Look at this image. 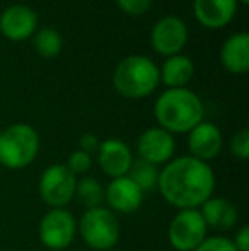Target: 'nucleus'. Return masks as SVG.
I'll list each match as a JSON object with an SVG mask.
<instances>
[{
    "instance_id": "1",
    "label": "nucleus",
    "mask_w": 249,
    "mask_h": 251,
    "mask_svg": "<svg viewBox=\"0 0 249 251\" xmlns=\"http://www.w3.org/2000/svg\"><path fill=\"white\" fill-rule=\"evenodd\" d=\"M160 197L178 210L200 208L215 192V173L208 162L191 155L173 157L159 173Z\"/></svg>"
},
{
    "instance_id": "2",
    "label": "nucleus",
    "mask_w": 249,
    "mask_h": 251,
    "mask_svg": "<svg viewBox=\"0 0 249 251\" xmlns=\"http://www.w3.org/2000/svg\"><path fill=\"white\" fill-rule=\"evenodd\" d=\"M154 116L160 128L169 133H188L205 116L203 101L188 87L166 89L154 104Z\"/></svg>"
},
{
    "instance_id": "3",
    "label": "nucleus",
    "mask_w": 249,
    "mask_h": 251,
    "mask_svg": "<svg viewBox=\"0 0 249 251\" xmlns=\"http://www.w3.org/2000/svg\"><path fill=\"white\" fill-rule=\"evenodd\" d=\"M159 84V67L145 55H128L114 67L113 86L126 100L149 98Z\"/></svg>"
},
{
    "instance_id": "4",
    "label": "nucleus",
    "mask_w": 249,
    "mask_h": 251,
    "mask_svg": "<svg viewBox=\"0 0 249 251\" xmlns=\"http://www.w3.org/2000/svg\"><path fill=\"white\" fill-rule=\"evenodd\" d=\"M40 152V135L29 123H14L0 130V166L19 171L33 164Z\"/></svg>"
},
{
    "instance_id": "5",
    "label": "nucleus",
    "mask_w": 249,
    "mask_h": 251,
    "mask_svg": "<svg viewBox=\"0 0 249 251\" xmlns=\"http://www.w3.org/2000/svg\"><path fill=\"white\" fill-rule=\"evenodd\" d=\"M77 232L91 250L108 251L114 250L118 245L121 229L116 214L101 205L84 212L82 217L77 221Z\"/></svg>"
},
{
    "instance_id": "6",
    "label": "nucleus",
    "mask_w": 249,
    "mask_h": 251,
    "mask_svg": "<svg viewBox=\"0 0 249 251\" xmlns=\"http://www.w3.org/2000/svg\"><path fill=\"white\" fill-rule=\"evenodd\" d=\"M208 236V227L198 208L178 210L167 227L169 245L176 251H195Z\"/></svg>"
},
{
    "instance_id": "7",
    "label": "nucleus",
    "mask_w": 249,
    "mask_h": 251,
    "mask_svg": "<svg viewBox=\"0 0 249 251\" xmlns=\"http://www.w3.org/2000/svg\"><path fill=\"white\" fill-rule=\"evenodd\" d=\"M77 176L65 164H51L41 173L38 192L48 207L65 208L75 197Z\"/></svg>"
},
{
    "instance_id": "8",
    "label": "nucleus",
    "mask_w": 249,
    "mask_h": 251,
    "mask_svg": "<svg viewBox=\"0 0 249 251\" xmlns=\"http://www.w3.org/2000/svg\"><path fill=\"white\" fill-rule=\"evenodd\" d=\"M77 234V219L67 208H50L41 217L38 238L48 250L60 251L68 248Z\"/></svg>"
},
{
    "instance_id": "9",
    "label": "nucleus",
    "mask_w": 249,
    "mask_h": 251,
    "mask_svg": "<svg viewBox=\"0 0 249 251\" xmlns=\"http://www.w3.org/2000/svg\"><path fill=\"white\" fill-rule=\"evenodd\" d=\"M188 26L178 16H164L154 24L150 31V45L154 51L162 56L180 55L188 43Z\"/></svg>"
},
{
    "instance_id": "10",
    "label": "nucleus",
    "mask_w": 249,
    "mask_h": 251,
    "mask_svg": "<svg viewBox=\"0 0 249 251\" xmlns=\"http://www.w3.org/2000/svg\"><path fill=\"white\" fill-rule=\"evenodd\" d=\"M176 152V140L174 135L167 130L157 126L143 130L136 140V154L138 159L150 162L154 166H164L174 157Z\"/></svg>"
},
{
    "instance_id": "11",
    "label": "nucleus",
    "mask_w": 249,
    "mask_h": 251,
    "mask_svg": "<svg viewBox=\"0 0 249 251\" xmlns=\"http://www.w3.org/2000/svg\"><path fill=\"white\" fill-rule=\"evenodd\" d=\"M38 31V14L24 3H14L0 14V33L14 43H23Z\"/></svg>"
},
{
    "instance_id": "12",
    "label": "nucleus",
    "mask_w": 249,
    "mask_h": 251,
    "mask_svg": "<svg viewBox=\"0 0 249 251\" xmlns=\"http://www.w3.org/2000/svg\"><path fill=\"white\" fill-rule=\"evenodd\" d=\"M224 135L222 130L212 122H200L195 128L188 132V151L189 155L208 162L222 152Z\"/></svg>"
},
{
    "instance_id": "13",
    "label": "nucleus",
    "mask_w": 249,
    "mask_h": 251,
    "mask_svg": "<svg viewBox=\"0 0 249 251\" xmlns=\"http://www.w3.org/2000/svg\"><path fill=\"white\" fill-rule=\"evenodd\" d=\"M104 201L114 214H133L143 203V192L128 176H120L104 188Z\"/></svg>"
},
{
    "instance_id": "14",
    "label": "nucleus",
    "mask_w": 249,
    "mask_h": 251,
    "mask_svg": "<svg viewBox=\"0 0 249 251\" xmlns=\"http://www.w3.org/2000/svg\"><path fill=\"white\" fill-rule=\"evenodd\" d=\"M96 155L101 171L106 176H110L111 179L128 175L133 159H135L132 154V149L121 139L103 140L99 144Z\"/></svg>"
},
{
    "instance_id": "15",
    "label": "nucleus",
    "mask_w": 249,
    "mask_h": 251,
    "mask_svg": "<svg viewBox=\"0 0 249 251\" xmlns=\"http://www.w3.org/2000/svg\"><path fill=\"white\" fill-rule=\"evenodd\" d=\"M237 0H193L195 19L206 29H222L236 17Z\"/></svg>"
},
{
    "instance_id": "16",
    "label": "nucleus",
    "mask_w": 249,
    "mask_h": 251,
    "mask_svg": "<svg viewBox=\"0 0 249 251\" xmlns=\"http://www.w3.org/2000/svg\"><path fill=\"white\" fill-rule=\"evenodd\" d=\"M219 58L227 72L244 75L249 70V34L246 31L230 34L220 48Z\"/></svg>"
},
{
    "instance_id": "17",
    "label": "nucleus",
    "mask_w": 249,
    "mask_h": 251,
    "mask_svg": "<svg viewBox=\"0 0 249 251\" xmlns=\"http://www.w3.org/2000/svg\"><path fill=\"white\" fill-rule=\"evenodd\" d=\"M198 210L206 227L215 229V231H229L239 221L237 207L224 197H210Z\"/></svg>"
},
{
    "instance_id": "18",
    "label": "nucleus",
    "mask_w": 249,
    "mask_h": 251,
    "mask_svg": "<svg viewBox=\"0 0 249 251\" xmlns=\"http://www.w3.org/2000/svg\"><path fill=\"white\" fill-rule=\"evenodd\" d=\"M193 77H195V62L183 53L167 56L162 67H159L160 84H164L167 89L188 87Z\"/></svg>"
},
{
    "instance_id": "19",
    "label": "nucleus",
    "mask_w": 249,
    "mask_h": 251,
    "mask_svg": "<svg viewBox=\"0 0 249 251\" xmlns=\"http://www.w3.org/2000/svg\"><path fill=\"white\" fill-rule=\"evenodd\" d=\"M73 199H77V201L86 210L87 208L101 207L104 201V186L94 176H82L80 179H77L75 197Z\"/></svg>"
},
{
    "instance_id": "20",
    "label": "nucleus",
    "mask_w": 249,
    "mask_h": 251,
    "mask_svg": "<svg viewBox=\"0 0 249 251\" xmlns=\"http://www.w3.org/2000/svg\"><path fill=\"white\" fill-rule=\"evenodd\" d=\"M33 47L41 58H55L63 50V38L55 27H40L33 34Z\"/></svg>"
},
{
    "instance_id": "21",
    "label": "nucleus",
    "mask_w": 249,
    "mask_h": 251,
    "mask_svg": "<svg viewBox=\"0 0 249 251\" xmlns=\"http://www.w3.org/2000/svg\"><path fill=\"white\" fill-rule=\"evenodd\" d=\"M159 173H160V169L157 168V166L142 161V159H133L132 168H130V171L126 176H128V178L142 190L143 195H145V193L157 190Z\"/></svg>"
},
{
    "instance_id": "22",
    "label": "nucleus",
    "mask_w": 249,
    "mask_h": 251,
    "mask_svg": "<svg viewBox=\"0 0 249 251\" xmlns=\"http://www.w3.org/2000/svg\"><path fill=\"white\" fill-rule=\"evenodd\" d=\"M229 149H230V154L236 159L246 161L249 157V130L248 128L237 130V132L230 137Z\"/></svg>"
},
{
    "instance_id": "23",
    "label": "nucleus",
    "mask_w": 249,
    "mask_h": 251,
    "mask_svg": "<svg viewBox=\"0 0 249 251\" xmlns=\"http://www.w3.org/2000/svg\"><path fill=\"white\" fill-rule=\"evenodd\" d=\"M65 166L75 176L86 175V173L91 171V168H92V155L87 154V152H84V151H80V149H77L68 155Z\"/></svg>"
},
{
    "instance_id": "24",
    "label": "nucleus",
    "mask_w": 249,
    "mask_h": 251,
    "mask_svg": "<svg viewBox=\"0 0 249 251\" xmlns=\"http://www.w3.org/2000/svg\"><path fill=\"white\" fill-rule=\"evenodd\" d=\"M152 2L154 0H116V5L126 16L138 17L149 12L150 7H152Z\"/></svg>"
},
{
    "instance_id": "25",
    "label": "nucleus",
    "mask_w": 249,
    "mask_h": 251,
    "mask_svg": "<svg viewBox=\"0 0 249 251\" xmlns=\"http://www.w3.org/2000/svg\"><path fill=\"white\" fill-rule=\"evenodd\" d=\"M195 251H237L232 239L226 236H206Z\"/></svg>"
},
{
    "instance_id": "26",
    "label": "nucleus",
    "mask_w": 249,
    "mask_h": 251,
    "mask_svg": "<svg viewBox=\"0 0 249 251\" xmlns=\"http://www.w3.org/2000/svg\"><path fill=\"white\" fill-rule=\"evenodd\" d=\"M99 139H97L94 133H84L79 139V149L87 152V154H96L97 149H99Z\"/></svg>"
},
{
    "instance_id": "27",
    "label": "nucleus",
    "mask_w": 249,
    "mask_h": 251,
    "mask_svg": "<svg viewBox=\"0 0 249 251\" xmlns=\"http://www.w3.org/2000/svg\"><path fill=\"white\" fill-rule=\"evenodd\" d=\"M234 246L237 251H249V227L248 226H241L236 232V238L232 239Z\"/></svg>"
},
{
    "instance_id": "28",
    "label": "nucleus",
    "mask_w": 249,
    "mask_h": 251,
    "mask_svg": "<svg viewBox=\"0 0 249 251\" xmlns=\"http://www.w3.org/2000/svg\"><path fill=\"white\" fill-rule=\"evenodd\" d=\"M237 3H239V5H248L249 0H237Z\"/></svg>"
},
{
    "instance_id": "29",
    "label": "nucleus",
    "mask_w": 249,
    "mask_h": 251,
    "mask_svg": "<svg viewBox=\"0 0 249 251\" xmlns=\"http://www.w3.org/2000/svg\"><path fill=\"white\" fill-rule=\"evenodd\" d=\"M108 251H116V250H108Z\"/></svg>"
}]
</instances>
